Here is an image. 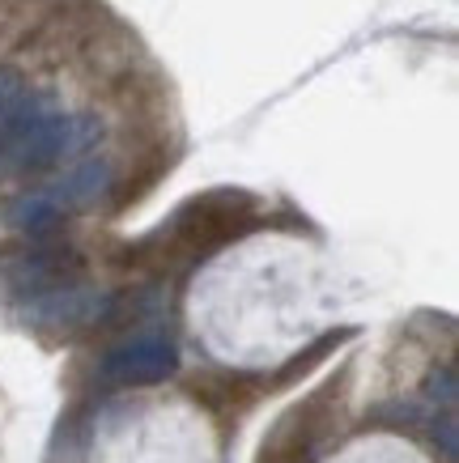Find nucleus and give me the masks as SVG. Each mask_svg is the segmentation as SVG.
<instances>
[{"instance_id":"nucleus-1","label":"nucleus","mask_w":459,"mask_h":463,"mask_svg":"<svg viewBox=\"0 0 459 463\" xmlns=\"http://www.w3.org/2000/svg\"><path fill=\"white\" fill-rule=\"evenodd\" d=\"M102 141V119L90 111L64 115L47 94H22L14 111L0 119V170L43 175L60 162H81Z\"/></svg>"},{"instance_id":"nucleus-2","label":"nucleus","mask_w":459,"mask_h":463,"mask_svg":"<svg viewBox=\"0 0 459 463\" xmlns=\"http://www.w3.org/2000/svg\"><path fill=\"white\" fill-rule=\"evenodd\" d=\"M85 272V260L72 247H56V242L43 239H26L22 247L0 251V277L9 289L17 294H43V289H56L69 285Z\"/></svg>"},{"instance_id":"nucleus-3","label":"nucleus","mask_w":459,"mask_h":463,"mask_svg":"<svg viewBox=\"0 0 459 463\" xmlns=\"http://www.w3.org/2000/svg\"><path fill=\"white\" fill-rule=\"evenodd\" d=\"M115 294L107 289H85V285H56L30 294L26 302V323L34 327H94V323L111 319Z\"/></svg>"},{"instance_id":"nucleus-4","label":"nucleus","mask_w":459,"mask_h":463,"mask_svg":"<svg viewBox=\"0 0 459 463\" xmlns=\"http://www.w3.org/2000/svg\"><path fill=\"white\" fill-rule=\"evenodd\" d=\"M179 370V353L170 340H128L120 349L107 353L102 362V379L120 383V387H149V383H162Z\"/></svg>"},{"instance_id":"nucleus-5","label":"nucleus","mask_w":459,"mask_h":463,"mask_svg":"<svg viewBox=\"0 0 459 463\" xmlns=\"http://www.w3.org/2000/svg\"><path fill=\"white\" fill-rule=\"evenodd\" d=\"M111 183H115V170L107 157H81L69 175H60L47 187V196L60 204V213H85L111 192Z\"/></svg>"},{"instance_id":"nucleus-6","label":"nucleus","mask_w":459,"mask_h":463,"mask_svg":"<svg viewBox=\"0 0 459 463\" xmlns=\"http://www.w3.org/2000/svg\"><path fill=\"white\" fill-rule=\"evenodd\" d=\"M60 222H64V213H60L56 200L47 196V187H39V192H22V196H14L5 209H0V225L14 230V234H26V239L52 234Z\"/></svg>"},{"instance_id":"nucleus-7","label":"nucleus","mask_w":459,"mask_h":463,"mask_svg":"<svg viewBox=\"0 0 459 463\" xmlns=\"http://www.w3.org/2000/svg\"><path fill=\"white\" fill-rule=\"evenodd\" d=\"M345 340H353V327H340V332H323V336L315 340L311 349H306V353H298V357H293V362L285 365V370H281V374H277V383H293V379H302V374H311V370H315V365H320L323 357H328V353H336V349H340Z\"/></svg>"},{"instance_id":"nucleus-8","label":"nucleus","mask_w":459,"mask_h":463,"mask_svg":"<svg viewBox=\"0 0 459 463\" xmlns=\"http://www.w3.org/2000/svg\"><path fill=\"white\" fill-rule=\"evenodd\" d=\"M421 392L430 395L434 404H455V392H459V383H455V370L451 365H434L430 374H426V383H421Z\"/></svg>"},{"instance_id":"nucleus-9","label":"nucleus","mask_w":459,"mask_h":463,"mask_svg":"<svg viewBox=\"0 0 459 463\" xmlns=\"http://www.w3.org/2000/svg\"><path fill=\"white\" fill-rule=\"evenodd\" d=\"M22 94H26V77H22L17 69H9V64H5V69H0V119L14 111V102L22 99Z\"/></svg>"},{"instance_id":"nucleus-10","label":"nucleus","mask_w":459,"mask_h":463,"mask_svg":"<svg viewBox=\"0 0 459 463\" xmlns=\"http://www.w3.org/2000/svg\"><path fill=\"white\" fill-rule=\"evenodd\" d=\"M434 438L443 442L446 459H455V455H459V425H455V417H443V421L434 425Z\"/></svg>"}]
</instances>
